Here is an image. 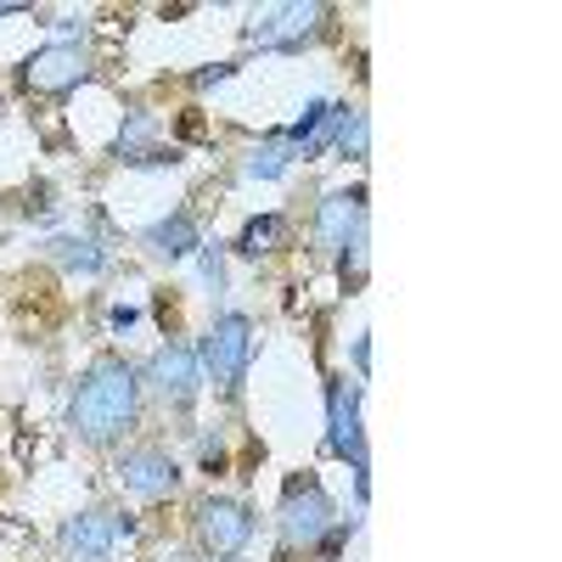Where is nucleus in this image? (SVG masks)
<instances>
[{
	"label": "nucleus",
	"instance_id": "26",
	"mask_svg": "<svg viewBox=\"0 0 562 562\" xmlns=\"http://www.w3.org/2000/svg\"><path fill=\"white\" fill-rule=\"evenodd\" d=\"M225 562H237V557H225Z\"/></svg>",
	"mask_w": 562,
	"mask_h": 562
},
{
	"label": "nucleus",
	"instance_id": "7",
	"mask_svg": "<svg viewBox=\"0 0 562 562\" xmlns=\"http://www.w3.org/2000/svg\"><path fill=\"white\" fill-rule=\"evenodd\" d=\"M113 473H119V484H124L130 495H140V501H164V495L180 490V467H175V456H164L158 445H130V450L113 461Z\"/></svg>",
	"mask_w": 562,
	"mask_h": 562
},
{
	"label": "nucleus",
	"instance_id": "25",
	"mask_svg": "<svg viewBox=\"0 0 562 562\" xmlns=\"http://www.w3.org/2000/svg\"><path fill=\"white\" fill-rule=\"evenodd\" d=\"M12 12H29V7H0V18H12Z\"/></svg>",
	"mask_w": 562,
	"mask_h": 562
},
{
	"label": "nucleus",
	"instance_id": "11",
	"mask_svg": "<svg viewBox=\"0 0 562 562\" xmlns=\"http://www.w3.org/2000/svg\"><path fill=\"white\" fill-rule=\"evenodd\" d=\"M360 214H366V192H360V186H355V192H326L321 198V214H315L321 254H344V243H349V231H355Z\"/></svg>",
	"mask_w": 562,
	"mask_h": 562
},
{
	"label": "nucleus",
	"instance_id": "9",
	"mask_svg": "<svg viewBox=\"0 0 562 562\" xmlns=\"http://www.w3.org/2000/svg\"><path fill=\"white\" fill-rule=\"evenodd\" d=\"M147 378H153V389L169 400V405H192L198 400V389H203V366H198V349H186V344H164L158 355H153V366H147Z\"/></svg>",
	"mask_w": 562,
	"mask_h": 562
},
{
	"label": "nucleus",
	"instance_id": "17",
	"mask_svg": "<svg viewBox=\"0 0 562 562\" xmlns=\"http://www.w3.org/2000/svg\"><path fill=\"white\" fill-rule=\"evenodd\" d=\"M288 158H293V153L281 147V135H270L265 147L248 153V175H254V180H276V175H288Z\"/></svg>",
	"mask_w": 562,
	"mask_h": 562
},
{
	"label": "nucleus",
	"instance_id": "19",
	"mask_svg": "<svg viewBox=\"0 0 562 562\" xmlns=\"http://www.w3.org/2000/svg\"><path fill=\"white\" fill-rule=\"evenodd\" d=\"M198 254H203V281L220 293V288H225V259H220V248H209V243H203Z\"/></svg>",
	"mask_w": 562,
	"mask_h": 562
},
{
	"label": "nucleus",
	"instance_id": "14",
	"mask_svg": "<svg viewBox=\"0 0 562 562\" xmlns=\"http://www.w3.org/2000/svg\"><path fill=\"white\" fill-rule=\"evenodd\" d=\"M153 147H158V113H140V108H135V113L124 119V130H119V158H124V164H140Z\"/></svg>",
	"mask_w": 562,
	"mask_h": 562
},
{
	"label": "nucleus",
	"instance_id": "12",
	"mask_svg": "<svg viewBox=\"0 0 562 562\" xmlns=\"http://www.w3.org/2000/svg\"><path fill=\"white\" fill-rule=\"evenodd\" d=\"M147 248L158 254V259H186V254H198L203 248V237H198V225H192V214H169V220H158L153 231H147Z\"/></svg>",
	"mask_w": 562,
	"mask_h": 562
},
{
	"label": "nucleus",
	"instance_id": "24",
	"mask_svg": "<svg viewBox=\"0 0 562 562\" xmlns=\"http://www.w3.org/2000/svg\"><path fill=\"white\" fill-rule=\"evenodd\" d=\"M153 562H198V557H192V551H158Z\"/></svg>",
	"mask_w": 562,
	"mask_h": 562
},
{
	"label": "nucleus",
	"instance_id": "5",
	"mask_svg": "<svg viewBox=\"0 0 562 562\" xmlns=\"http://www.w3.org/2000/svg\"><path fill=\"white\" fill-rule=\"evenodd\" d=\"M192 535H198V551L209 557H243V546L254 540V512L243 501H231V495H209L198 506V518H192Z\"/></svg>",
	"mask_w": 562,
	"mask_h": 562
},
{
	"label": "nucleus",
	"instance_id": "20",
	"mask_svg": "<svg viewBox=\"0 0 562 562\" xmlns=\"http://www.w3.org/2000/svg\"><path fill=\"white\" fill-rule=\"evenodd\" d=\"M231 74H237V63H214V68H203V74H192V90H209V85H225Z\"/></svg>",
	"mask_w": 562,
	"mask_h": 562
},
{
	"label": "nucleus",
	"instance_id": "6",
	"mask_svg": "<svg viewBox=\"0 0 562 562\" xmlns=\"http://www.w3.org/2000/svg\"><path fill=\"white\" fill-rule=\"evenodd\" d=\"M85 79H90V57H85V45H74V40L40 45V52L23 63V85L40 90V97H68V90H79Z\"/></svg>",
	"mask_w": 562,
	"mask_h": 562
},
{
	"label": "nucleus",
	"instance_id": "3",
	"mask_svg": "<svg viewBox=\"0 0 562 562\" xmlns=\"http://www.w3.org/2000/svg\"><path fill=\"white\" fill-rule=\"evenodd\" d=\"M326 7H304V0H288V7H259L243 29L248 45H259V52H304V45L326 29Z\"/></svg>",
	"mask_w": 562,
	"mask_h": 562
},
{
	"label": "nucleus",
	"instance_id": "15",
	"mask_svg": "<svg viewBox=\"0 0 562 562\" xmlns=\"http://www.w3.org/2000/svg\"><path fill=\"white\" fill-rule=\"evenodd\" d=\"M366 140H371V124L360 108H333V147L338 158H366Z\"/></svg>",
	"mask_w": 562,
	"mask_h": 562
},
{
	"label": "nucleus",
	"instance_id": "8",
	"mask_svg": "<svg viewBox=\"0 0 562 562\" xmlns=\"http://www.w3.org/2000/svg\"><path fill=\"white\" fill-rule=\"evenodd\" d=\"M326 416H333V428H326V450L366 467V439H360V383H344L333 378L326 383Z\"/></svg>",
	"mask_w": 562,
	"mask_h": 562
},
{
	"label": "nucleus",
	"instance_id": "22",
	"mask_svg": "<svg viewBox=\"0 0 562 562\" xmlns=\"http://www.w3.org/2000/svg\"><path fill=\"white\" fill-rule=\"evenodd\" d=\"M225 461V445L220 439H203V467H220Z\"/></svg>",
	"mask_w": 562,
	"mask_h": 562
},
{
	"label": "nucleus",
	"instance_id": "2",
	"mask_svg": "<svg viewBox=\"0 0 562 562\" xmlns=\"http://www.w3.org/2000/svg\"><path fill=\"white\" fill-rule=\"evenodd\" d=\"M248 360H254V321L243 310H225L203 333V344H198L203 378H214L220 394H237L243 378H248Z\"/></svg>",
	"mask_w": 562,
	"mask_h": 562
},
{
	"label": "nucleus",
	"instance_id": "10",
	"mask_svg": "<svg viewBox=\"0 0 562 562\" xmlns=\"http://www.w3.org/2000/svg\"><path fill=\"white\" fill-rule=\"evenodd\" d=\"M113 540H119V524H113V512H102V506L79 512V518H68V529H63V546H68L74 562H108Z\"/></svg>",
	"mask_w": 562,
	"mask_h": 562
},
{
	"label": "nucleus",
	"instance_id": "13",
	"mask_svg": "<svg viewBox=\"0 0 562 562\" xmlns=\"http://www.w3.org/2000/svg\"><path fill=\"white\" fill-rule=\"evenodd\" d=\"M281 243H288V214H259V220L243 225L237 254H243V259H265V254H276Z\"/></svg>",
	"mask_w": 562,
	"mask_h": 562
},
{
	"label": "nucleus",
	"instance_id": "1",
	"mask_svg": "<svg viewBox=\"0 0 562 562\" xmlns=\"http://www.w3.org/2000/svg\"><path fill=\"white\" fill-rule=\"evenodd\" d=\"M135 411H140V378L135 366L119 355H102L97 366L79 378L74 400H68V428L85 445H113L135 428Z\"/></svg>",
	"mask_w": 562,
	"mask_h": 562
},
{
	"label": "nucleus",
	"instance_id": "23",
	"mask_svg": "<svg viewBox=\"0 0 562 562\" xmlns=\"http://www.w3.org/2000/svg\"><path fill=\"white\" fill-rule=\"evenodd\" d=\"M355 366H360V378H366V366H371V344L366 338H355Z\"/></svg>",
	"mask_w": 562,
	"mask_h": 562
},
{
	"label": "nucleus",
	"instance_id": "21",
	"mask_svg": "<svg viewBox=\"0 0 562 562\" xmlns=\"http://www.w3.org/2000/svg\"><path fill=\"white\" fill-rule=\"evenodd\" d=\"M108 321H113V333H130V326H135V310H130V304H113Z\"/></svg>",
	"mask_w": 562,
	"mask_h": 562
},
{
	"label": "nucleus",
	"instance_id": "18",
	"mask_svg": "<svg viewBox=\"0 0 562 562\" xmlns=\"http://www.w3.org/2000/svg\"><path fill=\"white\" fill-rule=\"evenodd\" d=\"M366 281V214L355 220L349 243H344V288H360Z\"/></svg>",
	"mask_w": 562,
	"mask_h": 562
},
{
	"label": "nucleus",
	"instance_id": "4",
	"mask_svg": "<svg viewBox=\"0 0 562 562\" xmlns=\"http://www.w3.org/2000/svg\"><path fill=\"white\" fill-rule=\"evenodd\" d=\"M333 524H338V506H333L321 479H293L281 490V540L293 551H310Z\"/></svg>",
	"mask_w": 562,
	"mask_h": 562
},
{
	"label": "nucleus",
	"instance_id": "16",
	"mask_svg": "<svg viewBox=\"0 0 562 562\" xmlns=\"http://www.w3.org/2000/svg\"><path fill=\"white\" fill-rule=\"evenodd\" d=\"M52 259L63 265V270H79V276H97L108 259H102V248L90 243V237H57L52 243Z\"/></svg>",
	"mask_w": 562,
	"mask_h": 562
}]
</instances>
